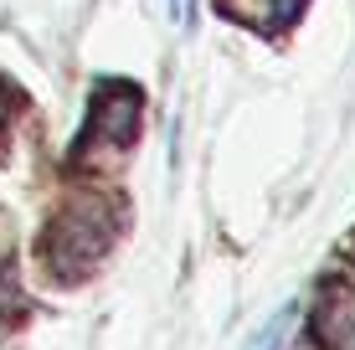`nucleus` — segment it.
<instances>
[{
    "label": "nucleus",
    "instance_id": "nucleus-3",
    "mask_svg": "<svg viewBox=\"0 0 355 350\" xmlns=\"http://www.w3.org/2000/svg\"><path fill=\"white\" fill-rule=\"evenodd\" d=\"M293 330H299V304H284V309H278V315L248 340V350H288Z\"/></svg>",
    "mask_w": 355,
    "mask_h": 350
},
{
    "label": "nucleus",
    "instance_id": "nucleus-5",
    "mask_svg": "<svg viewBox=\"0 0 355 350\" xmlns=\"http://www.w3.org/2000/svg\"><path fill=\"white\" fill-rule=\"evenodd\" d=\"M175 6H186V0H175Z\"/></svg>",
    "mask_w": 355,
    "mask_h": 350
},
{
    "label": "nucleus",
    "instance_id": "nucleus-4",
    "mask_svg": "<svg viewBox=\"0 0 355 350\" xmlns=\"http://www.w3.org/2000/svg\"><path fill=\"white\" fill-rule=\"evenodd\" d=\"M0 119H6V93H0Z\"/></svg>",
    "mask_w": 355,
    "mask_h": 350
},
{
    "label": "nucleus",
    "instance_id": "nucleus-1",
    "mask_svg": "<svg viewBox=\"0 0 355 350\" xmlns=\"http://www.w3.org/2000/svg\"><path fill=\"white\" fill-rule=\"evenodd\" d=\"M108 232H114V222H108V211H103V207H78L72 216H62V227L52 232L46 252H52V263H57L62 273L88 268L93 258H103Z\"/></svg>",
    "mask_w": 355,
    "mask_h": 350
},
{
    "label": "nucleus",
    "instance_id": "nucleus-2",
    "mask_svg": "<svg viewBox=\"0 0 355 350\" xmlns=\"http://www.w3.org/2000/svg\"><path fill=\"white\" fill-rule=\"evenodd\" d=\"M134 124H139V93L134 88H114V93H103V98L93 103V124H88V134H83V144H93V139L129 144Z\"/></svg>",
    "mask_w": 355,
    "mask_h": 350
}]
</instances>
